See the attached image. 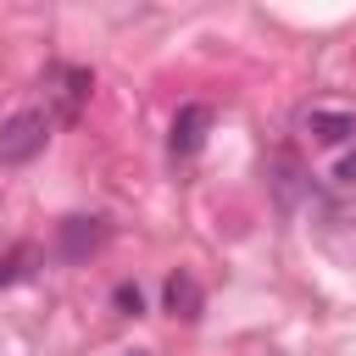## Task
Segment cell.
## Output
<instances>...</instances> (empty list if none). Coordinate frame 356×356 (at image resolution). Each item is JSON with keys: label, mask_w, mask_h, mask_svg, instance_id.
I'll return each instance as SVG.
<instances>
[{"label": "cell", "mask_w": 356, "mask_h": 356, "mask_svg": "<svg viewBox=\"0 0 356 356\" xmlns=\"http://www.w3.org/2000/svg\"><path fill=\"white\" fill-rule=\"evenodd\" d=\"M50 83H56V111H61V122H78V111H83V100H89V89H95L89 67H56Z\"/></svg>", "instance_id": "5"}, {"label": "cell", "mask_w": 356, "mask_h": 356, "mask_svg": "<svg viewBox=\"0 0 356 356\" xmlns=\"http://www.w3.org/2000/svg\"><path fill=\"white\" fill-rule=\"evenodd\" d=\"M161 306L172 312V317H184V323H195L200 312H206V295H200V284H195V273H167V284H161Z\"/></svg>", "instance_id": "6"}, {"label": "cell", "mask_w": 356, "mask_h": 356, "mask_svg": "<svg viewBox=\"0 0 356 356\" xmlns=\"http://www.w3.org/2000/svg\"><path fill=\"white\" fill-rule=\"evenodd\" d=\"M106 217H67L61 222V234H56V245H61V256L67 261H83V256H95L100 245H106Z\"/></svg>", "instance_id": "3"}, {"label": "cell", "mask_w": 356, "mask_h": 356, "mask_svg": "<svg viewBox=\"0 0 356 356\" xmlns=\"http://www.w3.org/2000/svg\"><path fill=\"white\" fill-rule=\"evenodd\" d=\"M111 306H117V317H139V312H145V295H139V284H128V278H122V284L111 289Z\"/></svg>", "instance_id": "8"}, {"label": "cell", "mask_w": 356, "mask_h": 356, "mask_svg": "<svg viewBox=\"0 0 356 356\" xmlns=\"http://www.w3.org/2000/svg\"><path fill=\"white\" fill-rule=\"evenodd\" d=\"M44 139H50V117L44 111H17V117L0 122V161L22 167V161H33L44 150Z\"/></svg>", "instance_id": "1"}, {"label": "cell", "mask_w": 356, "mask_h": 356, "mask_svg": "<svg viewBox=\"0 0 356 356\" xmlns=\"http://www.w3.org/2000/svg\"><path fill=\"white\" fill-rule=\"evenodd\" d=\"M334 184H339L345 195H356V145H350V150L334 161Z\"/></svg>", "instance_id": "9"}, {"label": "cell", "mask_w": 356, "mask_h": 356, "mask_svg": "<svg viewBox=\"0 0 356 356\" xmlns=\"http://www.w3.org/2000/svg\"><path fill=\"white\" fill-rule=\"evenodd\" d=\"M206 134H211V106L189 100V106H178V117H172V134H167V145H172V156H195V150L206 145Z\"/></svg>", "instance_id": "2"}, {"label": "cell", "mask_w": 356, "mask_h": 356, "mask_svg": "<svg viewBox=\"0 0 356 356\" xmlns=\"http://www.w3.org/2000/svg\"><path fill=\"white\" fill-rule=\"evenodd\" d=\"M33 261H39L33 245H11V250L0 256V289H6V284H22V278L33 273Z\"/></svg>", "instance_id": "7"}, {"label": "cell", "mask_w": 356, "mask_h": 356, "mask_svg": "<svg viewBox=\"0 0 356 356\" xmlns=\"http://www.w3.org/2000/svg\"><path fill=\"white\" fill-rule=\"evenodd\" d=\"M300 122L317 145H350L356 139V111H345V106H312Z\"/></svg>", "instance_id": "4"}, {"label": "cell", "mask_w": 356, "mask_h": 356, "mask_svg": "<svg viewBox=\"0 0 356 356\" xmlns=\"http://www.w3.org/2000/svg\"><path fill=\"white\" fill-rule=\"evenodd\" d=\"M134 356H145V350H134Z\"/></svg>", "instance_id": "10"}]
</instances>
